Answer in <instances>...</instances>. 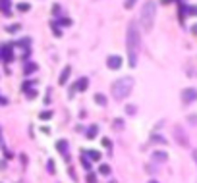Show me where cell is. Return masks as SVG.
Segmentation results:
<instances>
[{
	"instance_id": "1",
	"label": "cell",
	"mask_w": 197,
	"mask_h": 183,
	"mask_svg": "<svg viewBox=\"0 0 197 183\" xmlns=\"http://www.w3.org/2000/svg\"><path fill=\"white\" fill-rule=\"evenodd\" d=\"M126 44H127V60H130V67H135V66H137L139 47H141V37H139V33H137L135 23H130V25H127Z\"/></svg>"
},
{
	"instance_id": "2",
	"label": "cell",
	"mask_w": 197,
	"mask_h": 183,
	"mask_svg": "<svg viewBox=\"0 0 197 183\" xmlns=\"http://www.w3.org/2000/svg\"><path fill=\"white\" fill-rule=\"evenodd\" d=\"M132 89H133V77H122V79H118V81H114L112 95H114L116 100H124V98L130 96Z\"/></svg>"
},
{
	"instance_id": "3",
	"label": "cell",
	"mask_w": 197,
	"mask_h": 183,
	"mask_svg": "<svg viewBox=\"0 0 197 183\" xmlns=\"http://www.w3.org/2000/svg\"><path fill=\"white\" fill-rule=\"evenodd\" d=\"M155 14H157V4L153 0L143 4L141 8V16H139V21H141V27L145 31H151L153 29V23H155Z\"/></svg>"
},
{
	"instance_id": "4",
	"label": "cell",
	"mask_w": 197,
	"mask_h": 183,
	"mask_svg": "<svg viewBox=\"0 0 197 183\" xmlns=\"http://www.w3.org/2000/svg\"><path fill=\"white\" fill-rule=\"evenodd\" d=\"M197 100V89H184L182 91V102L184 104H191V102Z\"/></svg>"
},
{
	"instance_id": "5",
	"label": "cell",
	"mask_w": 197,
	"mask_h": 183,
	"mask_svg": "<svg viewBox=\"0 0 197 183\" xmlns=\"http://www.w3.org/2000/svg\"><path fill=\"white\" fill-rule=\"evenodd\" d=\"M174 135H176V139H178V145L188 146V135L182 133V129H180V127H174Z\"/></svg>"
},
{
	"instance_id": "6",
	"label": "cell",
	"mask_w": 197,
	"mask_h": 183,
	"mask_svg": "<svg viewBox=\"0 0 197 183\" xmlns=\"http://www.w3.org/2000/svg\"><path fill=\"white\" fill-rule=\"evenodd\" d=\"M106 64H108L110 70H118V67L122 66V58H120V56H108Z\"/></svg>"
},
{
	"instance_id": "7",
	"label": "cell",
	"mask_w": 197,
	"mask_h": 183,
	"mask_svg": "<svg viewBox=\"0 0 197 183\" xmlns=\"http://www.w3.org/2000/svg\"><path fill=\"white\" fill-rule=\"evenodd\" d=\"M56 148L62 152V156L66 158V160H70V154H68V141H64V139H60L56 143Z\"/></svg>"
},
{
	"instance_id": "8",
	"label": "cell",
	"mask_w": 197,
	"mask_h": 183,
	"mask_svg": "<svg viewBox=\"0 0 197 183\" xmlns=\"http://www.w3.org/2000/svg\"><path fill=\"white\" fill-rule=\"evenodd\" d=\"M70 73H72V67H70V66H66L64 70H62V73H60V79H58V83H60V85H66V83H68V77H70Z\"/></svg>"
},
{
	"instance_id": "9",
	"label": "cell",
	"mask_w": 197,
	"mask_h": 183,
	"mask_svg": "<svg viewBox=\"0 0 197 183\" xmlns=\"http://www.w3.org/2000/svg\"><path fill=\"white\" fill-rule=\"evenodd\" d=\"M153 160H155V162H166V160H168V154H166L164 151H155V152H153Z\"/></svg>"
},
{
	"instance_id": "10",
	"label": "cell",
	"mask_w": 197,
	"mask_h": 183,
	"mask_svg": "<svg viewBox=\"0 0 197 183\" xmlns=\"http://www.w3.org/2000/svg\"><path fill=\"white\" fill-rule=\"evenodd\" d=\"M87 85H89V79H87V77H81L79 81L75 83V87H77L79 93H81V91H85V89H87Z\"/></svg>"
},
{
	"instance_id": "11",
	"label": "cell",
	"mask_w": 197,
	"mask_h": 183,
	"mask_svg": "<svg viewBox=\"0 0 197 183\" xmlns=\"http://www.w3.org/2000/svg\"><path fill=\"white\" fill-rule=\"evenodd\" d=\"M97 133H99V127H97V125H91V127L87 129V137H89V139H95Z\"/></svg>"
},
{
	"instance_id": "12",
	"label": "cell",
	"mask_w": 197,
	"mask_h": 183,
	"mask_svg": "<svg viewBox=\"0 0 197 183\" xmlns=\"http://www.w3.org/2000/svg\"><path fill=\"white\" fill-rule=\"evenodd\" d=\"M151 141H153L155 145H164V143H168L162 135H153V137H151Z\"/></svg>"
},
{
	"instance_id": "13",
	"label": "cell",
	"mask_w": 197,
	"mask_h": 183,
	"mask_svg": "<svg viewBox=\"0 0 197 183\" xmlns=\"http://www.w3.org/2000/svg\"><path fill=\"white\" fill-rule=\"evenodd\" d=\"M87 156L93 160V162H99V160H101V152H99V151H89Z\"/></svg>"
},
{
	"instance_id": "14",
	"label": "cell",
	"mask_w": 197,
	"mask_h": 183,
	"mask_svg": "<svg viewBox=\"0 0 197 183\" xmlns=\"http://www.w3.org/2000/svg\"><path fill=\"white\" fill-rule=\"evenodd\" d=\"M95 102H97V104H101V106H106V96H104V95H95Z\"/></svg>"
},
{
	"instance_id": "15",
	"label": "cell",
	"mask_w": 197,
	"mask_h": 183,
	"mask_svg": "<svg viewBox=\"0 0 197 183\" xmlns=\"http://www.w3.org/2000/svg\"><path fill=\"white\" fill-rule=\"evenodd\" d=\"M2 56H4V60H6V62H10V60H12V48H10V47H4Z\"/></svg>"
},
{
	"instance_id": "16",
	"label": "cell",
	"mask_w": 197,
	"mask_h": 183,
	"mask_svg": "<svg viewBox=\"0 0 197 183\" xmlns=\"http://www.w3.org/2000/svg\"><path fill=\"white\" fill-rule=\"evenodd\" d=\"M99 171H101V174H102V176H108V174H110V166H108V164H101Z\"/></svg>"
},
{
	"instance_id": "17",
	"label": "cell",
	"mask_w": 197,
	"mask_h": 183,
	"mask_svg": "<svg viewBox=\"0 0 197 183\" xmlns=\"http://www.w3.org/2000/svg\"><path fill=\"white\" fill-rule=\"evenodd\" d=\"M35 70H37V64H33V62H29V64L25 66V73H33Z\"/></svg>"
},
{
	"instance_id": "18",
	"label": "cell",
	"mask_w": 197,
	"mask_h": 183,
	"mask_svg": "<svg viewBox=\"0 0 197 183\" xmlns=\"http://www.w3.org/2000/svg\"><path fill=\"white\" fill-rule=\"evenodd\" d=\"M102 146H104V148H108V151H110V148H112V143H110V139H106V137H104V139H102Z\"/></svg>"
},
{
	"instance_id": "19",
	"label": "cell",
	"mask_w": 197,
	"mask_h": 183,
	"mask_svg": "<svg viewBox=\"0 0 197 183\" xmlns=\"http://www.w3.org/2000/svg\"><path fill=\"white\" fill-rule=\"evenodd\" d=\"M135 2H137V0H126V4H124V6H126L127 10H130V8H133V6H135Z\"/></svg>"
},
{
	"instance_id": "20",
	"label": "cell",
	"mask_w": 197,
	"mask_h": 183,
	"mask_svg": "<svg viewBox=\"0 0 197 183\" xmlns=\"http://www.w3.org/2000/svg\"><path fill=\"white\" fill-rule=\"evenodd\" d=\"M87 183H97V176L95 174H89L87 176Z\"/></svg>"
},
{
	"instance_id": "21",
	"label": "cell",
	"mask_w": 197,
	"mask_h": 183,
	"mask_svg": "<svg viewBox=\"0 0 197 183\" xmlns=\"http://www.w3.org/2000/svg\"><path fill=\"white\" fill-rule=\"evenodd\" d=\"M120 127H124V121L122 120H114V129H120Z\"/></svg>"
},
{
	"instance_id": "22",
	"label": "cell",
	"mask_w": 197,
	"mask_h": 183,
	"mask_svg": "<svg viewBox=\"0 0 197 183\" xmlns=\"http://www.w3.org/2000/svg\"><path fill=\"white\" fill-rule=\"evenodd\" d=\"M81 164H83V166H85V168H87V170L91 171V164H89V160H87L85 156H83V158H81Z\"/></svg>"
},
{
	"instance_id": "23",
	"label": "cell",
	"mask_w": 197,
	"mask_h": 183,
	"mask_svg": "<svg viewBox=\"0 0 197 183\" xmlns=\"http://www.w3.org/2000/svg\"><path fill=\"white\" fill-rule=\"evenodd\" d=\"M46 168H49L50 174H54V162H52V160H49V162H46Z\"/></svg>"
},
{
	"instance_id": "24",
	"label": "cell",
	"mask_w": 197,
	"mask_h": 183,
	"mask_svg": "<svg viewBox=\"0 0 197 183\" xmlns=\"http://www.w3.org/2000/svg\"><path fill=\"white\" fill-rule=\"evenodd\" d=\"M18 10H19V12H27V10H29V4H19Z\"/></svg>"
},
{
	"instance_id": "25",
	"label": "cell",
	"mask_w": 197,
	"mask_h": 183,
	"mask_svg": "<svg viewBox=\"0 0 197 183\" xmlns=\"http://www.w3.org/2000/svg\"><path fill=\"white\" fill-rule=\"evenodd\" d=\"M126 112L132 116V114H135V106H132V104H130V106H126Z\"/></svg>"
},
{
	"instance_id": "26",
	"label": "cell",
	"mask_w": 197,
	"mask_h": 183,
	"mask_svg": "<svg viewBox=\"0 0 197 183\" xmlns=\"http://www.w3.org/2000/svg\"><path fill=\"white\" fill-rule=\"evenodd\" d=\"M52 31H54V35H56V37H60V35H62V31L58 29V27H56L54 23H52Z\"/></svg>"
},
{
	"instance_id": "27",
	"label": "cell",
	"mask_w": 197,
	"mask_h": 183,
	"mask_svg": "<svg viewBox=\"0 0 197 183\" xmlns=\"http://www.w3.org/2000/svg\"><path fill=\"white\" fill-rule=\"evenodd\" d=\"M50 116H52V112H43V114H41V118H43V120H49Z\"/></svg>"
},
{
	"instance_id": "28",
	"label": "cell",
	"mask_w": 197,
	"mask_h": 183,
	"mask_svg": "<svg viewBox=\"0 0 197 183\" xmlns=\"http://www.w3.org/2000/svg\"><path fill=\"white\" fill-rule=\"evenodd\" d=\"M18 29H19V25H10V27H8L10 33H14V31H18Z\"/></svg>"
},
{
	"instance_id": "29",
	"label": "cell",
	"mask_w": 197,
	"mask_h": 183,
	"mask_svg": "<svg viewBox=\"0 0 197 183\" xmlns=\"http://www.w3.org/2000/svg\"><path fill=\"white\" fill-rule=\"evenodd\" d=\"M188 12H189V14H195V16H197V8H195V6H191V8H188Z\"/></svg>"
},
{
	"instance_id": "30",
	"label": "cell",
	"mask_w": 197,
	"mask_h": 183,
	"mask_svg": "<svg viewBox=\"0 0 197 183\" xmlns=\"http://www.w3.org/2000/svg\"><path fill=\"white\" fill-rule=\"evenodd\" d=\"M191 33H193V35H197V23H195V25L191 27Z\"/></svg>"
},
{
	"instance_id": "31",
	"label": "cell",
	"mask_w": 197,
	"mask_h": 183,
	"mask_svg": "<svg viewBox=\"0 0 197 183\" xmlns=\"http://www.w3.org/2000/svg\"><path fill=\"white\" fill-rule=\"evenodd\" d=\"M149 183H158V181H155V179H151V181H149Z\"/></svg>"
},
{
	"instance_id": "32",
	"label": "cell",
	"mask_w": 197,
	"mask_h": 183,
	"mask_svg": "<svg viewBox=\"0 0 197 183\" xmlns=\"http://www.w3.org/2000/svg\"><path fill=\"white\" fill-rule=\"evenodd\" d=\"M110 183H114V181H110Z\"/></svg>"
}]
</instances>
